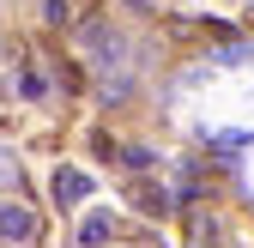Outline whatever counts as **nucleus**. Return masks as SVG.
<instances>
[{"label":"nucleus","instance_id":"obj_1","mask_svg":"<svg viewBox=\"0 0 254 248\" xmlns=\"http://www.w3.org/2000/svg\"><path fill=\"white\" fill-rule=\"evenodd\" d=\"M79 37L91 49V67H97V91L103 97H127V85H133V43L109 24H85Z\"/></svg>","mask_w":254,"mask_h":248},{"label":"nucleus","instance_id":"obj_2","mask_svg":"<svg viewBox=\"0 0 254 248\" xmlns=\"http://www.w3.org/2000/svg\"><path fill=\"white\" fill-rule=\"evenodd\" d=\"M0 236H6V242H30V236H37V212L18 206V200H6V206H0Z\"/></svg>","mask_w":254,"mask_h":248},{"label":"nucleus","instance_id":"obj_3","mask_svg":"<svg viewBox=\"0 0 254 248\" xmlns=\"http://www.w3.org/2000/svg\"><path fill=\"white\" fill-rule=\"evenodd\" d=\"M55 194H61V200H85V194H91V182H85L79 170H61V176H55Z\"/></svg>","mask_w":254,"mask_h":248},{"label":"nucleus","instance_id":"obj_4","mask_svg":"<svg viewBox=\"0 0 254 248\" xmlns=\"http://www.w3.org/2000/svg\"><path fill=\"white\" fill-rule=\"evenodd\" d=\"M43 24L67 30V24H73V0H43Z\"/></svg>","mask_w":254,"mask_h":248},{"label":"nucleus","instance_id":"obj_5","mask_svg":"<svg viewBox=\"0 0 254 248\" xmlns=\"http://www.w3.org/2000/svg\"><path fill=\"white\" fill-rule=\"evenodd\" d=\"M133 206H139V212H151V218H157V212H170V200H164V188H151V182H145V188L133 194Z\"/></svg>","mask_w":254,"mask_h":248},{"label":"nucleus","instance_id":"obj_6","mask_svg":"<svg viewBox=\"0 0 254 248\" xmlns=\"http://www.w3.org/2000/svg\"><path fill=\"white\" fill-rule=\"evenodd\" d=\"M121 164H127V170H151L157 151H151V145H121Z\"/></svg>","mask_w":254,"mask_h":248},{"label":"nucleus","instance_id":"obj_7","mask_svg":"<svg viewBox=\"0 0 254 248\" xmlns=\"http://www.w3.org/2000/svg\"><path fill=\"white\" fill-rule=\"evenodd\" d=\"M103 236H109V218H85V230H79V242H85V248H97Z\"/></svg>","mask_w":254,"mask_h":248}]
</instances>
